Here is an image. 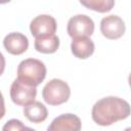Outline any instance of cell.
<instances>
[{"mask_svg":"<svg viewBox=\"0 0 131 131\" xmlns=\"http://www.w3.org/2000/svg\"><path fill=\"white\" fill-rule=\"evenodd\" d=\"M130 115V104L123 98L106 96L96 101L91 111L92 120L99 126H110Z\"/></svg>","mask_w":131,"mask_h":131,"instance_id":"cell-1","label":"cell"},{"mask_svg":"<svg viewBox=\"0 0 131 131\" xmlns=\"http://www.w3.org/2000/svg\"><path fill=\"white\" fill-rule=\"evenodd\" d=\"M46 77V67L36 58H27L17 66V79L26 85L37 87Z\"/></svg>","mask_w":131,"mask_h":131,"instance_id":"cell-2","label":"cell"},{"mask_svg":"<svg viewBox=\"0 0 131 131\" xmlns=\"http://www.w3.org/2000/svg\"><path fill=\"white\" fill-rule=\"evenodd\" d=\"M71 95V89L67 82L60 79H52L46 83L42 90V96L46 103L59 105L67 102Z\"/></svg>","mask_w":131,"mask_h":131,"instance_id":"cell-3","label":"cell"},{"mask_svg":"<svg viewBox=\"0 0 131 131\" xmlns=\"http://www.w3.org/2000/svg\"><path fill=\"white\" fill-rule=\"evenodd\" d=\"M67 31L70 37H89L94 32V21L86 14H76L68 21Z\"/></svg>","mask_w":131,"mask_h":131,"instance_id":"cell-4","label":"cell"},{"mask_svg":"<svg viewBox=\"0 0 131 131\" xmlns=\"http://www.w3.org/2000/svg\"><path fill=\"white\" fill-rule=\"evenodd\" d=\"M37 95L36 87L24 84L18 79H15L10 86V98L17 105H28L35 101Z\"/></svg>","mask_w":131,"mask_h":131,"instance_id":"cell-5","label":"cell"},{"mask_svg":"<svg viewBox=\"0 0 131 131\" xmlns=\"http://www.w3.org/2000/svg\"><path fill=\"white\" fill-rule=\"evenodd\" d=\"M57 29L56 20L49 14H40L32 19L30 24L31 34L35 38L54 35Z\"/></svg>","mask_w":131,"mask_h":131,"instance_id":"cell-6","label":"cell"},{"mask_svg":"<svg viewBox=\"0 0 131 131\" xmlns=\"http://www.w3.org/2000/svg\"><path fill=\"white\" fill-rule=\"evenodd\" d=\"M126 30L124 20L115 14L104 16L100 21V32L101 34L111 40L121 38Z\"/></svg>","mask_w":131,"mask_h":131,"instance_id":"cell-7","label":"cell"},{"mask_svg":"<svg viewBox=\"0 0 131 131\" xmlns=\"http://www.w3.org/2000/svg\"><path fill=\"white\" fill-rule=\"evenodd\" d=\"M80 118L74 114H62L54 118L47 131H81Z\"/></svg>","mask_w":131,"mask_h":131,"instance_id":"cell-8","label":"cell"},{"mask_svg":"<svg viewBox=\"0 0 131 131\" xmlns=\"http://www.w3.org/2000/svg\"><path fill=\"white\" fill-rule=\"evenodd\" d=\"M3 46L8 53L13 55H19L27 51L29 47V40L24 34L18 32H12L4 37Z\"/></svg>","mask_w":131,"mask_h":131,"instance_id":"cell-9","label":"cell"},{"mask_svg":"<svg viewBox=\"0 0 131 131\" xmlns=\"http://www.w3.org/2000/svg\"><path fill=\"white\" fill-rule=\"evenodd\" d=\"M95 46L93 41L89 37L74 38L71 43L72 53L80 59H86L90 57L94 52Z\"/></svg>","mask_w":131,"mask_h":131,"instance_id":"cell-10","label":"cell"},{"mask_svg":"<svg viewBox=\"0 0 131 131\" xmlns=\"http://www.w3.org/2000/svg\"><path fill=\"white\" fill-rule=\"evenodd\" d=\"M24 115L30 122L39 124L47 119L48 111L42 102L33 101L24 107Z\"/></svg>","mask_w":131,"mask_h":131,"instance_id":"cell-11","label":"cell"},{"mask_svg":"<svg viewBox=\"0 0 131 131\" xmlns=\"http://www.w3.org/2000/svg\"><path fill=\"white\" fill-rule=\"evenodd\" d=\"M35 49L41 53H54L59 47V38L54 34L50 36L36 38L34 42Z\"/></svg>","mask_w":131,"mask_h":131,"instance_id":"cell-12","label":"cell"},{"mask_svg":"<svg viewBox=\"0 0 131 131\" xmlns=\"http://www.w3.org/2000/svg\"><path fill=\"white\" fill-rule=\"evenodd\" d=\"M80 3L86 6L87 8L98 11V12H107L115 5V1L113 0H89V1L81 0Z\"/></svg>","mask_w":131,"mask_h":131,"instance_id":"cell-13","label":"cell"},{"mask_svg":"<svg viewBox=\"0 0 131 131\" xmlns=\"http://www.w3.org/2000/svg\"><path fill=\"white\" fill-rule=\"evenodd\" d=\"M24 126L25 125L23 124V122L20 120L11 119L4 124L2 131H20L24 128Z\"/></svg>","mask_w":131,"mask_h":131,"instance_id":"cell-14","label":"cell"},{"mask_svg":"<svg viewBox=\"0 0 131 131\" xmlns=\"http://www.w3.org/2000/svg\"><path fill=\"white\" fill-rule=\"evenodd\" d=\"M5 115V104H4V98H3V95L0 91V120L4 117Z\"/></svg>","mask_w":131,"mask_h":131,"instance_id":"cell-15","label":"cell"},{"mask_svg":"<svg viewBox=\"0 0 131 131\" xmlns=\"http://www.w3.org/2000/svg\"><path fill=\"white\" fill-rule=\"evenodd\" d=\"M4 69H5V58H4L3 54L0 52V76L3 74Z\"/></svg>","mask_w":131,"mask_h":131,"instance_id":"cell-16","label":"cell"},{"mask_svg":"<svg viewBox=\"0 0 131 131\" xmlns=\"http://www.w3.org/2000/svg\"><path fill=\"white\" fill-rule=\"evenodd\" d=\"M20 131H36V130H35V129H33V128H30V127L24 126V128H23Z\"/></svg>","mask_w":131,"mask_h":131,"instance_id":"cell-17","label":"cell"},{"mask_svg":"<svg viewBox=\"0 0 131 131\" xmlns=\"http://www.w3.org/2000/svg\"><path fill=\"white\" fill-rule=\"evenodd\" d=\"M125 131H129V128H127V129H126V130H125Z\"/></svg>","mask_w":131,"mask_h":131,"instance_id":"cell-18","label":"cell"}]
</instances>
